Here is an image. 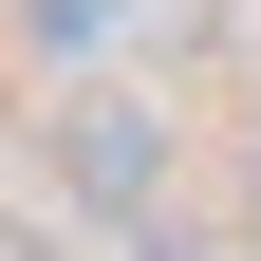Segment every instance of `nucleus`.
Instances as JSON below:
<instances>
[{
  "label": "nucleus",
  "mask_w": 261,
  "mask_h": 261,
  "mask_svg": "<svg viewBox=\"0 0 261 261\" xmlns=\"http://www.w3.org/2000/svg\"><path fill=\"white\" fill-rule=\"evenodd\" d=\"M112 19H130V0H19V38H38V56H93Z\"/></svg>",
  "instance_id": "nucleus-2"
},
{
  "label": "nucleus",
  "mask_w": 261,
  "mask_h": 261,
  "mask_svg": "<svg viewBox=\"0 0 261 261\" xmlns=\"http://www.w3.org/2000/svg\"><path fill=\"white\" fill-rule=\"evenodd\" d=\"M56 187L112 205V224H149V187H168V112H149V93H75V112H56Z\"/></svg>",
  "instance_id": "nucleus-1"
}]
</instances>
